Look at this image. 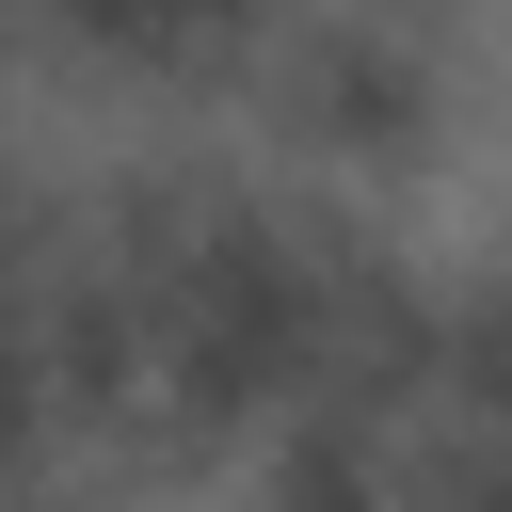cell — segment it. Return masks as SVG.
I'll list each match as a JSON object with an SVG mask.
<instances>
[{"label": "cell", "instance_id": "2", "mask_svg": "<svg viewBox=\"0 0 512 512\" xmlns=\"http://www.w3.org/2000/svg\"><path fill=\"white\" fill-rule=\"evenodd\" d=\"M16 32L80 64L96 96H240L288 0H16Z\"/></svg>", "mask_w": 512, "mask_h": 512}, {"label": "cell", "instance_id": "4", "mask_svg": "<svg viewBox=\"0 0 512 512\" xmlns=\"http://www.w3.org/2000/svg\"><path fill=\"white\" fill-rule=\"evenodd\" d=\"M496 448H512V416H496Z\"/></svg>", "mask_w": 512, "mask_h": 512}, {"label": "cell", "instance_id": "5", "mask_svg": "<svg viewBox=\"0 0 512 512\" xmlns=\"http://www.w3.org/2000/svg\"><path fill=\"white\" fill-rule=\"evenodd\" d=\"M0 32H16V0H0Z\"/></svg>", "mask_w": 512, "mask_h": 512}, {"label": "cell", "instance_id": "3", "mask_svg": "<svg viewBox=\"0 0 512 512\" xmlns=\"http://www.w3.org/2000/svg\"><path fill=\"white\" fill-rule=\"evenodd\" d=\"M240 512H416V416L304 400L240 448Z\"/></svg>", "mask_w": 512, "mask_h": 512}, {"label": "cell", "instance_id": "1", "mask_svg": "<svg viewBox=\"0 0 512 512\" xmlns=\"http://www.w3.org/2000/svg\"><path fill=\"white\" fill-rule=\"evenodd\" d=\"M256 128L304 192H416L448 144H464V64H448V16H400V0H288V32L256 48Z\"/></svg>", "mask_w": 512, "mask_h": 512}]
</instances>
